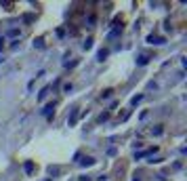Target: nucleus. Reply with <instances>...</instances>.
<instances>
[{"label":"nucleus","mask_w":187,"mask_h":181,"mask_svg":"<svg viewBox=\"0 0 187 181\" xmlns=\"http://www.w3.org/2000/svg\"><path fill=\"white\" fill-rule=\"evenodd\" d=\"M19 34H21V32H19V27H13V30L6 32V36H9V38H15V36H19Z\"/></svg>","instance_id":"obj_1"}]
</instances>
